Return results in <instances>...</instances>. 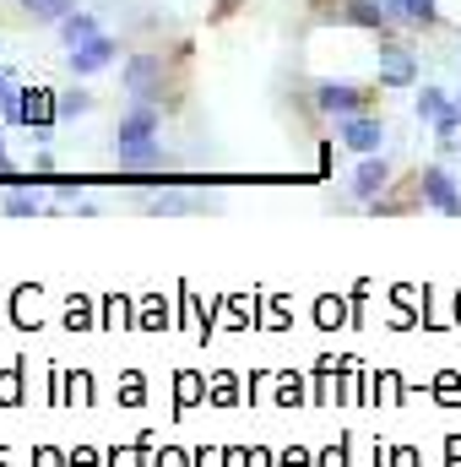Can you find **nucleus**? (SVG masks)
<instances>
[{
    "mask_svg": "<svg viewBox=\"0 0 461 467\" xmlns=\"http://www.w3.org/2000/svg\"><path fill=\"white\" fill-rule=\"evenodd\" d=\"M119 88H125L130 99L163 104V55H130L125 71H119Z\"/></svg>",
    "mask_w": 461,
    "mask_h": 467,
    "instance_id": "nucleus-1",
    "label": "nucleus"
},
{
    "mask_svg": "<svg viewBox=\"0 0 461 467\" xmlns=\"http://www.w3.org/2000/svg\"><path fill=\"white\" fill-rule=\"evenodd\" d=\"M158 136H163V104H147V99H136V104L119 115L115 147H141V141H158Z\"/></svg>",
    "mask_w": 461,
    "mask_h": 467,
    "instance_id": "nucleus-2",
    "label": "nucleus"
},
{
    "mask_svg": "<svg viewBox=\"0 0 461 467\" xmlns=\"http://www.w3.org/2000/svg\"><path fill=\"white\" fill-rule=\"evenodd\" d=\"M418 196L435 207V213H446V218H461V185L440 169V163H429L424 174H418Z\"/></svg>",
    "mask_w": 461,
    "mask_h": 467,
    "instance_id": "nucleus-3",
    "label": "nucleus"
},
{
    "mask_svg": "<svg viewBox=\"0 0 461 467\" xmlns=\"http://www.w3.org/2000/svg\"><path fill=\"white\" fill-rule=\"evenodd\" d=\"M315 109H321V115H337V119L364 115V109H369V93L353 88V82H315Z\"/></svg>",
    "mask_w": 461,
    "mask_h": 467,
    "instance_id": "nucleus-4",
    "label": "nucleus"
},
{
    "mask_svg": "<svg viewBox=\"0 0 461 467\" xmlns=\"http://www.w3.org/2000/svg\"><path fill=\"white\" fill-rule=\"evenodd\" d=\"M337 141H343V147H353L358 158H369V152L385 141V119L369 115V109H364V115H347V119H337Z\"/></svg>",
    "mask_w": 461,
    "mask_h": 467,
    "instance_id": "nucleus-5",
    "label": "nucleus"
},
{
    "mask_svg": "<svg viewBox=\"0 0 461 467\" xmlns=\"http://www.w3.org/2000/svg\"><path fill=\"white\" fill-rule=\"evenodd\" d=\"M385 44H380V88H413L418 82V60L391 38V33H380Z\"/></svg>",
    "mask_w": 461,
    "mask_h": 467,
    "instance_id": "nucleus-6",
    "label": "nucleus"
},
{
    "mask_svg": "<svg viewBox=\"0 0 461 467\" xmlns=\"http://www.w3.org/2000/svg\"><path fill=\"white\" fill-rule=\"evenodd\" d=\"M60 119V93H49V88H22V125L44 141L49 136V125Z\"/></svg>",
    "mask_w": 461,
    "mask_h": 467,
    "instance_id": "nucleus-7",
    "label": "nucleus"
},
{
    "mask_svg": "<svg viewBox=\"0 0 461 467\" xmlns=\"http://www.w3.org/2000/svg\"><path fill=\"white\" fill-rule=\"evenodd\" d=\"M115 55H119V38H115V33L87 38V44H77V49H71V77H98Z\"/></svg>",
    "mask_w": 461,
    "mask_h": 467,
    "instance_id": "nucleus-8",
    "label": "nucleus"
},
{
    "mask_svg": "<svg viewBox=\"0 0 461 467\" xmlns=\"http://www.w3.org/2000/svg\"><path fill=\"white\" fill-rule=\"evenodd\" d=\"M380 5H385L391 27H413V33L440 27V5H435V0H380Z\"/></svg>",
    "mask_w": 461,
    "mask_h": 467,
    "instance_id": "nucleus-9",
    "label": "nucleus"
},
{
    "mask_svg": "<svg viewBox=\"0 0 461 467\" xmlns=\"http://www.w3.org/2000/svg\"><path fill=\"white\" fill-rule=\"evenodd\" d=\"M337 22H347V27H364V33H396L380 0H343V11H337Z\"/></svg>",
    "mask_w": 461,
    "mask_h": 467,
    "instance_id": "nucleus-10",
    "label": "nucleus"
},
{
    "mask_svg": "<svg viewBox=\"0 0 461 467\" xmlns=\"http://www.w3.org/2000/svg\"><path fill=\"white\" fill-rule=\"evenodd\" d=\"M385 185H391V163L369 152V158L358 163V174H353V196H358V202H374V196H380Z\"/></svg>",
    "mask_w": 461,
    "mask_h": 467,
    "instance_id": "nucleus-11",
    "label": "nucleus"
},
{
    "mask_svg": "<svg viewBox=\"0 0 461 467\" xmlns=\"http://www.w3.org/2000/svg\"><path fill=\"white\" fill-rule=\"evenodd\" d=\"M55 27H60V44H66V49H77V44H87V38L104 33V22H98L93 11H71V16H60Z\"/></svg>",
    "mask_w": 461,
    "mask_h": 467,
    "instance_id": "nucleus-12",
    "label": "nucleus"
},
{
    "mask_svg": "<svg viewBox=\"0 0 461 467\" xmlns=\"http://www.w3.org/2000/svg\"><path fill=\"white\" fill-rule=\"evenodd\" d=\"M446 104H451V93H446V88H435V82H424L413 109H418V119H429V125H435V119L446 115Z\"/></svg>",
    "mask_w": 461,
    "mask_h": 467,
    "instance_id": "nucleus-13",
    "label": "nucleus"
},
{
    "mask_svg": "<svg viewBox=\"0 0 461 467\" xmlns=\"http://www.w3.org/2000/svg\"><path fill=\"white\" fill-rule=\"evenodd\" d=\"M22 11H27L33 22H60V16L77 11V0H22Z\"/></svg>",
    "mask_w": 461,
    "mask_h": 467,
    "instance_id": "nucleus-14",
    "label": "nucleus"
},
{
    "mask_svg": "<svg viewBox=\"0 0 461 467\" xmlns=\"http://www.w3.org/2000/svg\"><path fill=\"white\" fill-rule=\"evenodd\" d=\"M435 136H440V147H456V136H461V99L446 104V115L435 119Z\"/></svg>",
    "mask_w": 461,
    "mask_h": 467,
    "instance_id": "nucleus-15",
    "label": "nucleus"
},
{
    "mask_svg": "<svg viewBox=\"0 0 461 467\" xmlns=\"http://www.w3.org/2000/svg\"><path fill=\"white\" fill-rule=\"evenodd\" d=\"M93 109V93H82V88H71V93H60V119H77Z\"/></svg>",
    "mask_w": 461,
    "mask_h": 467,
    "instance_id": "nucleus-16",
    "label": "nucleus"
},
{
    "mask_svg": "<svg viewBox=\"0 0 461 467\" xmlns=\"http://www.w3.org/2000/svg\"><path fill=\"white\" fill-rule=\"evenodd\" d=\"M196 207H212V202H201V196H163V202H152V213H196Z\"/></svg>",
    "mask_w": 461,
    "mask_h": 467,
    "instance_id": "nucleus-17",
    "label": "nucleus"
},
{
    "mask_svg": "<svg viewBox=\"0 0 461 467\" xmlns=\"http://www.w3.org/2000/svg\"><path fill=\"white\" fill-rule=\"evenodd\" d=\"M44 207H49L44 196H5V213H11V218H22V213H44Z\"/></svg>",
    "mask_w": 461,
    "mask_h": 467,
    "instance_id": "nucleus-18",
    "label": "nucleus"
},
{
    "mask_svg": "<svg viewBox=\"0 0 461 467\" xmlns=\"http://www.w3.org/2000/svg\"><path fill=\"white\" fill-rule=\"evenodd\" d=\"M66 327H71V332L93 327V310H87V299H71V305H66Z\"/></svg>",
    "mask_w": 461,
    "mask_h": 467,
    "instance_id": "nucleus-19",
    "label": "nucleus"
},
{
    "mask_svg": "<svg viewBox=\"0 0 461 467\" xmlns=\"http://www.w3.org/2000/svg\"><path fill=\"white\" fill-rule=\"evenodd\" d=\"M299 397H304L299 380L293 375H277V408H299Z\"/></svg>",
    "mask_w": 461,
    "mask_h": 467,
    "instance_id": "nucleus-20",
    "label": "nucleus"
},
{
    "mask_svg": "<svg viewBox=\"0 0 461 467\" xmlns=\"http://www.w3.org/2000/svg\"><path fill=\"white\" fill-rule=\"evenodd\" d=\"M104 327H130V305H125V299H104Z\"/></svg>",
    "mask_w": 461,
    "mask_h": 467,
    "instance_id": "nucleus-21",
    "label": "nucleus"
},
{
    "mask_svg": "<svg viewBox=\"0 0 461 467\" xmlns=\"http://www.w3.org/2000/svg\"><path fill=\"white\" fill-rule=\"evenodd\" d=\"M141 327H152V332H158V327H169V310H163L158 299H147V305H141Z\"/></svg>",
    "mask_w": 461,
    "mask_h": 467,
    "instance_id": "nucleus-22",
    "label": "nucleus"
},
{
    "mask_svg": "<svg viewBox=\"0 0 461 467\" xmlns=\"http://www.w3.org/2000/svg\"><path fill=\"white\" fill-rule=\"evenodd\" d=\"M315 316H321V327H343V305H337V299H321V305H315Z\"/></svg>",
    "mask_w": 461,
    "mask_h": 467,
    "instance_id": "nucleus-23",
    "label": "nucleus"
},
{
    "mask_svg": "<svg viewBox=\"0 0 461 467\" xmlns=\"http://www.w3.org/2000/svg\"><path fill=\"white\" fill-rule=\"evenodd\" d=\"M119 397H125V402H141V375H136V369L119 380Z\"/></svg>",
    "mask_w": 461,
    "mask_h": 467,
    "instance_id": "nucleus-24",
    "label": "nucleus"
},
{
    "mask_svg": "<svg viewBox=\"0 0 461 467\" xmlns=\"http://www.w3.org/2000/svg\"><path fill=\"white\" fill-rule=\"evenodd\" d=\"M212 397H218V402H233V375H218V380H212Z\"/></svg>",
    "mask_w": 461,
    "mask_h": 467,
    "instance_id": "nucleus-25",
    "label": "nucleus"
},
{
    "mask_svg": "<svg viewBox=\"0 0 461 467\" xmlns=\"http://www.w3.org/2000/svg\"><path fill=\"white\" fill-rule=\"evenodd\" d=\"M196 391H201V380H196V375H185V380H179V402H196Z\"/></svg>",
    "mask_w": 461,
    "mask_h": 467,
    "instance_id": "nucleus-26",
    "label": "nucleus"
},
{
    "mask_svg": "<svg viewBox=\"0 0 461 467\" xmlns=\"http://www.w3.org/2000/svg\"><path fill=\"white\" fill-rule=\"evenodd\" d=\"M321 467H347V457H343V446H332V451H326V462Z\"/></svg>",
    "mask_w": 461,
    "mask_h": 467,
    "instance_id": "nucleus-27",
    "label": "nucleus"
},
{
    "mask_svg": "<svg viewBox=\"0 0 461 467\" xmlns=\"http://www.w3.org/2000/svg\"><path fill=\"white\" fill-rule=\"evenodd\" d=\"M16 163H11V152H5V136H0V174H11Z\"/></svg>",
    "mask_w": 461,
    "mask_h": 467,
    "instance_id": "nucleus-28",
    "label": "nucleus"
},
{
    "mask_svg": "<svg viewBox=\"0 0 461 467\" xmlns=\"http://www.w3.org/2000/svg\"><path fill=\"white\" fill-rule=\"evenodd\" d=\"M38 467H60V451H44V457H38Z\"/></svg>",
    "mask_w": 461,
    "mask_h": 467,
    "instance_id": "nucleus-29",
    "label": "nucleus"
},
{
    "mask_svg": "<svg viewBox=\"0 0 461 467\" xmlns=\"http://www.w3.org/2000/svg\"><path fill=\"white\" fill-rule=\"evenodd\" d=\"M282 467H310V462H304L299 451H288V457H282Z\"/></svg>",
    "mask_w": 461,
    "mask_h": 467,
    "instance_id": "nucleus-30",
    "label": "nucleus"
},
{
    "mask_svg": "<svg viewBox=\"0 0 461 467\" xmlns=\"http://www.w3.org/2000/svg\"><path fill=\"white\" fill-rule=\"evenodd\" d=\"M456 152H461V147H456Z\"/></svg>",
    "mask_w": 461,
    "mask_h": 467,
    "instance_id": "nucleus-31",
    "label": "nucleus"
}]
</instances>
